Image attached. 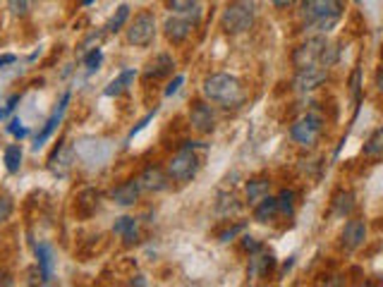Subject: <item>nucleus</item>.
Listing matches in <instances>:
<instances>
[{
	"mask_svg": "<svg viewBox=\"0 0 383 287\" xmlns=\"http://www.w3.org/2000/svg\"><path fill=\"white\" fill-rule=\"evenodd\" d=\"M300 17L316 32H331L343 17V0H302Z\"/></svg>",
	"mask_w": 383,
	"mask_h": 287,
	"instance_id": "obj_1",
	"label": "nucleus"
},
{
	"mask_svg": "<svg viewBox=\"0 0 383 287\" xmlns=\"http://www.w3.org/2000/svg\"><path fill=\"white\" fill-rule=\"evenodd\" d=\"M204 96L214 103H221L226 108H235L240 106L245 94H242V87L235 77L226 75V72H218V75H211L204 79Z\"/></svg>",
	"mask_w": 383,
	"mask_h": 287,
	"instance_id": "obj_2",
	"label": "nucleus"
},
{
	"mask_svg": "<svg viewBox=\"0 0 383 287\" xmlns=\"http://www.w3.org/2000/svg\"><path fill=\"white\" fill-rule=\"evenodd\" d=\"M254 24V5L249 0H235L230 3L221 17V27L226 34H245Z\"/></svg>",
	"mask_w": 383,
	"mask_h": 287,
	"instance_id": "obj_3",
	"label": "nucleus"
},
{
	"mask_svg": "<svg viewBox=\"0 0 383 287\" xmlns=\"http://www.w3.org/2000/svg\"><path fill=\"white\" fill-rule=\"evenodd\" d=\"M199 168H202V161H199V156L194 154V149H182L180 154L173 156V161L168 163V177H173L175 182H190L197 177Z\"/></svg>",
	"mask_w": 383,
	"mask_h": 287,
	"instance_id": "obj_4",
	"label": "nucleus"
},
{
	"mask_svg": "<svg viewBox=\"0 0 383 287\" xmlns=\"http://www.w3.org/2000/svg\"><path fill=\"white\" fill-rule=\"evenodd\" d=\"M154 39H156V17L154 12L142 10L135 17V22L130 24V29H127V41L137 48H147L154 44Z\"/></svg>",
	"mask_w": 383,
	"mask_h": 287,
	"instance_id": "obj_5",
	"label": "nucleus"
},
{
	"mask_svg": "<svg viewBox=\"0 0 383 287\" xmlns=\"http://www.w3.org/2000/svg\"><path fill=\"white\" fill-rule=\"evenodd\" d=\"M321 132H324V120H321V115H316V113L302 115V118L295 120L293 127H290V137H293L300 146H307V149L316 144V139L321 137Z\"/></svg>",
	"mask_w": 383,
	"mask_h": 287,
	"instance_id": "obj_6",
	"label": "nucleus"
},
{
	"mask_svg": "<svg viewBox=\"0 0 383 287\" xmlns=\"http://www.w3.org/2000/svg\"><path fill=\"white\" fill-rule=\"evenodd\" d=\"M328 41L324 36H314V39H309L307 44L297 46L295 53H293V65L297 70H302V67H309V65H321V56H324Z\"/></svg>",
	"mask_w": 383,
	"mask_h": 287,
	"instance_id": "obj_7",
	"label": "nucleus"
},
{
	"mask_svg": "<svg viewBox=\"0 0 383 287\" xmlns=\"http://www.w3.org/2000/svg\"><path fill=\"white\" fill-rule=\"evenodd\" d=\"M326 79H328V67L309 65V67L297 70V77H295L293 87H295V91H300V94H307V91H314L316 87H321Z\"/></svg>",
	"mask_w": 383,
	"mask_h": 287,
	"instance_id": "obj_8",
	"label": "nucleus"
},
{
	"mask_svg": "<svg viewBox=\"0 0 383 287\" xmlns=\"http://www.w3.org/2000/svg\"><path fill=\"white\" fill-rule=\"evenodd\" d=\"M72 166H75V149L68 142H60L48 158V170L56 177H68Z\"/></svg>",
	"mask_w": 383,
	"mask_h": 287,
	"instance_id": "obj_9",
	"label": "nucleus"
},
{
	"mask_svg": "<svg viewBox=\"0 0 383 287\" xmlns=\"http://www.w3.org/2000/svg\"><path fill=\"white\" fill-rule=\"evenodd\" d=\"M190 125L199 134H211L216 130V113L209 103L204 101H194L190 108Z\"/></svg>",
	"mask_w": 383,
	"mask_h": 287,
	"instance_id": "obj_10",
	"label": "nucleus"
},
{
	"mask_svg": "<svg viewBox=\"0 0 383 287\" xmlns=\"http://www.w3.org/2000/svg\"><path fill=\"white\" fill-rule=\"evenodd\" d=\"M364 240H367V223H364L362 218H352V221L345 223L343 232H340V247H343L345 252L360 249Z\"/></svg>",
	"mask_w": 383,
	"mask_h": 287,
	"instance_id": "obj_11",
	"label": "nucleus"
},
{
	"mask_svg": "<svg viewBox=\"0 0 383 287\" xmlns=\"http://www.w3.org/2000/svg\"><path fill=\"white\" fill-rule=\"evenodd\" d=\"M194 27H197V20H192V17L173 15V17H168L166 24H163V32H166L168 41H173V44H182V41L192 34Z\"/></svg>",
	"mask_w": 383,
	"mask_h": 287,
	"instance_id": "obj_12",
	"label": "nucleus"
},
{
	"mask_svg": "<svg viewBox=\"0 0 383 287\" xmlns=\"http://www.w3.org/2000/svg\"><path fill=\"white\" fill-rule=\"evenodd\" d=\"M68 103H70V91H65L63 94V99H60V103L56 106V111H53L51 118L46 120V125H44V130H41L39 134H36V142H34V149H41L44 146V142L48 137H51L53 132H56V127L63 122V115L65 111H68Z\"/></svg>",
	"mask_w": 383,
	"mask_h": 287,
	"instance_id": "obj_13",
	"label": "nucleus"
},
{
	"mask_svg": "<svg viewBox=\"0 0 383 287\" xmlns=\"http://www.w3.org/2000/svg\"><path fill=\"white\" fill-rule=\"evenodd\" d=\"M173 58L168 56V53H158L154 60H149L147 67H144V79H149V82H158V79L173 75Z\"/></svg>",
	"mask_w": 383,
	"mask_h": 287,
	"instance_id": "obj_14",
	"label": "nucleus"
},
{
	"mask_svg": "<svg viewBox=\"0 0 383 287\" xmlns=\"http://www.w3.org/2000/svg\"><path fill=\"white\" fill-rule=\"evenodd\" d=\"M137 182L144 192H163V189H168V175L158 166H149L137 177Z\"/></svg>",
	"mask_w": 383,
	"mask_h": 287,
	"instance_id": "obj_15",
	"label": "nucleus"
},
{
	"mask_svg": "<svg viewBox=\"0 0 383 287\" xmlns=\"http://www.w3.org/2000/svg\"><path fill=\"white\" fill-rule=\"evenodd\" d=\"M139 194H142V187H139L137 180H132V182H125V185L115 187L111 197L115 204H120V206H135Z\"/></svg>",
	"mask_w": 383,
	"mask_h": 287,
	"instance_id": "obj_16",
	"label": "nucleus"
},
{
	"mask_svg": "<svg viewBox=\"0 0 383 287\" xmlns=\"http://www.w3.org/2000/svg\"><path fill=\"white\" fill-rule=\"evenodd\" d=\"M99 199H101V194L96 192V189H84V192L77 197V213L82 218L94 216L96 209H99Z\"/></svg>",
	"mask_w": 383,
	"mask_h": 287,
	"instance_id": "obj_17",
	"label": "nucleus"
},
{
	"mask_svg": "<svg viewBox=\"0 0 383 287\" xmlns=\"http://www.w3.org/2000/svg\"><path fill=\"white\" fill-rule=\"evenodd\" d=\"M113 232L118 237H123V240L127 244H135L139 240V228H137V221L135 218H130V216H123V218H118L113 225Z\"/></svg>",
	"mask_w": 383,
	"mask_h": 287,
	"instance_id": "obj_18",
	"label": "nucleus"
},
{
	"mask_svg": "<svg viewBox=\"0 0 383 287\" xmlns=\"http://www.w3.org/2000/svg\"><path fill=\"white\" fill-rule=\"evenodd\" d=\"M278 213H281V209H278V199L266 194L264 199H259V206L254 209V221L269 223V221H273V218L278 216Z\"/></svg>",
	"mask_w": 383,
	"mask_h": 287,
	"instance_id": "obj_19",
	"label": "nucleus"
},
{
	"mask_svg": "<svg viewBox=\"0 0 383 287\" xmlns=\"http://www.w3.org/2000/svg\"><path fill=\"white\" fill-rule=\"evenodd\" d=\"M36 261H39V273L44 283L53 278V252L48 244H36Z\"/></svg>",
	"mask_w": 383,
	"mask_h": 287,
	"instance_id": "obj_20",
	"label": "nucleus"
},
{
	"mask_svg": "<svg viewBox=\"0 0 383 287\" xmlns=\"http://www.w3.org/2000/svg\"><path fill=\"white\" fill-rule=\"evenodd\" d=\"M135 77H137V72L132 70V67H130V70H123L118 77L113 79L111 84H108V89L103 91V94H106V96H120L127 87H130L132 82H135Z\"/></svg>",
	"mask_w": 383,
	"mask_h": 287,
	"instance_id": "obj_21",
	"label": "nucleus"
},
{
	"mask_svg": "<svg viewBox=\"0 0 383 287\" xmlns=\"http://www.w3.org/2000/svg\"><path fill=\"white\" fill-rule=\"evenodd\" d=\"M352 209H355V194L352 192H340L336 194V199H333V213L340 218L350 216Z\"/></svg>",
	"mask_w": 383,
	"mask_h": 287,
	"instance_id": "obj_22",
	"label": "nucleus"
},
{
	"mask_svg": "<svg viewBox=\"0 0 383 287\" xmlns=\"http://www.w3.org/2000/svg\"><path fill=\"white\" fill-rule=\"evenodd\" d=\"M3 161H5V168L8 173H20L22 168V146L20 144H10L3 154Z\"/></svg>",
	"mask_w": 383,
	"mask_h": 287,
	"instance_id": "obj_23",
	"label": "nucleus"
},
{
	"mask_svg": "<svg viewBox=\"0 0 383 287\" xmlns=\"http://www.w3.org/2000/svg\"><path fill=\"white\" fill-rule=\"evenodd\" d=\"M273 266V256H257L254 254L249 259V276L252 278H259V276H266Z\"/></svg>",
	"mask_w": 383,
	"mask_h": 287,
	"instance_id": "obj_24",
	"label": "nucleus"
},
{
	"mask_svg": "<svg viewBox=\"0 0 383 287\" xmlns=\"http://www.w3.org/2000/svg\"><path fill=\"white\" fill-rule=\"evenodd\" d=\"M130 20V5H120L118 10H115V15L111 17V22H108V32L111 34H118L120 29L125 27V22Z\"/></svg>",
	"mask_w": 383,
	"mask_h": 287,
	"instance_id": "obj_25",
	"label": "nucleus"
},
{
	"mask_svg": "<svg viewBox=\"0 0 383 287\" xmlns=\"http://www.w3.org/2000/svg\"><path fill=\"white\" fill-rule=\"evenodd\" d=\"M269 194V180H252L247 182V199L249 201H259Z\"/></svg>",
	"mask_w": 383,
	"mask_h": 287,
	"instance_id": "obj_26",
	"label": "nucleus"
},
{
	"mask_svg": "<svg viewBox=\"0 0 383 287\" xmlns=\"http://www.w3.org/2000/svg\"><path fill=\"white\" fill-rule=\"evenodd\" d=\"M364 154H367V156L383 154V127H379V130L369 137V142L364 144Z\"/></svg>",
	"mask_w": 383,
	"mask_h": 287,
	"instance_id": "obj_27",
	"label": "nucleus"
},
{
	"mask_svg": "<svg viewBox=\"0 0 383 287\" xmlns=\"http://www.w3.org/2000/svg\"><path fill=\"white\" fill-rule=\"evenodd\" d=\"M293 199L295 194L290 189H283L281 197H278V209H281L283 216H293Z\"/></svg>",
	"mask_w": 383,
	"mask_h": 287,
	"instance_id": "obj_28",
	"label": "nucleus"
},
{
	"mask_svg": "<svg viewBox=\"0 0 383 287\" xmlns=\"http://www.w3.org/2000/svg\"><path fill=\"white\" fill-rule=\"evenodd\" d=\"M8 8L15 17H27L32 10V0H8Z\"/></svg>",
	"mask_w": 383,
	"mask_h": 287,
	"instance_id": "obj_29",
	"label": "nucleus"
},
{
	"mask_svg": "<svg viewBox=\"0 0 383 287\" xmlns=\"http://www.w3.org/2000/svg\"><path fill=\"white\" fill-rule=\"evenodd\" d=\"M101 60H103L101 48H91L87 56H84V65H87L89 72H96V70H99V65H101Z\"/></svg>",
	"mask_w": 383,
	"mask_h": 287,
	"instance_id": "obj_30",
	"label": "nucleus"
},
{
	"mask_svg": "<svg viewBox=\"0 0 383 287\" xmlns=\"http://www.w3.org/2000/svg\"><path fill=\"white\" fill-rule=\"evenodd\" d=\"M199 0H170V8H173L178 15H187V12H192L197 8Z\"/></svg>",
	"mask_w": 383,
	"mask_h": 287,
	"instance_id": "obj_31",
	"label": "nucleus"
},
{
	"mask_svg": "<svg viewBox=\"0 0 383 287\" xmlns=\"http://www.w3.org/2000/svg\"><path fill=\"white\" fill-rule=\"evenodd\" d=\"M10 213H12V199L10 197H0V225L8 221Z\"/></svg>",
	"mask_w": 383,
	"mask_h": 287,
	"instance_id": "obj_32",
	"label": "nucleus"
},
{
	"mask_svg": "<svg viewBox=\"0 0 383 287\" xmlns=\"http://www.w3.org/2000/svg\"><path fill=\"white\" fill-rule=\"evenodd\" d=\"M242 230H245V223H240V225H235V228H228L226 232H221V237H218V240H221V242H230V240H235V237L240 235Z\"/></svg>",
	"mask_w": 383,
	"mask_h": 287,
	"instance_id": "obj_33",
	"label": "nucleus"
},
{
	"mask_svg": "<svg viewBox=\"0 0 383 287\" xmlns=\"http://www.w3.org/2000/svg\"><path fill=\"white\" fill-rule=\"evenodd\" d=\"M242 249L245 252H252V254H257L259 249H261V244L254 240V237H242Z\"/></svg>",
	"mask_w": 383,
	"mask_h": 287,
	"instance_id": "obj_34",
	"label": "nucleus"
},
{
	"mask_svg": "<svg viewBox=\"0 0 383 287\" xmlns=\"http://www.w3.org/2000/svg\"><path fill=\"white\" fill-rule=\"evenodd\" d=\"M8 130H10L12 134H15V137H17V139H22V137H27V127H22V122H20V120H12V122H10V127H8Z\"/></svg>",
	"mask_w": 383,
	"mask_h": 287,
	"instance_id": "obj_35",
	"label": "nucleus"
},
{
	"mask_svg": "<svg viewBox=\"0 0 383 287\" xmlns=\"http://www.w3.org/2000/svg\"><path fill=\"white\" fill-rule=\"evenodd\" d=\"M182 84H185V77H182V75H178V77L173 79V84H170V87L166 89V96H173V94H178Z\"/></svg>",
	"mask_w": 383,
	"mask_h": 287,
	"instance_id": "obj_36",
	"label": "nucleus"
},
{
	"mask_svg": "<svg viewBox=\"0 0 383 287\" xmlns=\"http://www.w3.org/2000/svg\"><path fill=\"white\" fill-rule=\"evenodd\" d=\"M154 113H156V111H154ZM154 113H149V115H147V118H144V120H142V122H139V125L135 127V130H132V132H130V139H132V137H135V134H139V132H142V130H144V127H147V125H149V120H151V118H154Z\"/></svg>",
	"mask_w": 383,
	"mask_h": 287,
	"instance_id": "obj_37",
	"label": "nucleus"
},
{
	"mask_svg": "<svg viewBox=\"0 0 383 287\" xmlns=\"http://www.w3.org/2000/svg\"><path fill=\"white\" fill-rule=\"evenodd\" d=\"M273 5H276V8H290V5L295 3V0H271Z\"/></svg>",
	"mask_w": 383,
	"mask_h": 287,
	"instance_id": "obj_38",
	"label": "nucleus"
},
{
	"mask_svg": "<svg viewBox=\"0 0 383 287\" xmlns=\"http://www.w3.org/2000/svg\"><path fill=\"white\" fill-rule=\"evenodd\" d=\"M15 56H0V67H3V65H12V63H15Z\"/></svg>",
	"mask_w": 383,
	"mask_h": 287,
	"instance_id": "obj_39",
	"label": "nucleus"
},
{
	"mask_svg": "<svg viewBox=\"0 0 383 287\" xmlns=\"http://www.w3.org/2000/svg\"><path fill=\"white\" fill-rule=\"evenodd\" d=\"M0 285H12V278L8 273H0Z\"/></svg>",
	"mask_w": 383,
	"mask_h": 287,
	"instance_id": "obj_40",
	"label": "nucleus"
},
{
	"mask_svg": "<svg viewBox=\"0 0 383 287\" xmlns=\"http://www.w3.org/2000/svg\"><path fill=\"white\" fill-rule=\"evenodd\" d=\"M376 87H379V89L383 91V70L376 72Z\"/></svg>",
	"mask_w": 383,
	"mask_h": 287,
	"instance_id": "obj_41",
	"label": "nucleus"
},
{
	"mask_svg": "<svg viewBox=\"0 0 383 287\" xmlns=\"http://www.w3.org/2000/svg\"><path fill=\"white\" fill-rule=\"evenodd\" d=\"M82 3H84V5H91V3H94V0H82Z\"/></svg>",
	"mask_w": 383,
	"mask_h": 287,
	"instance_id": "obj_42",
	"label": "nucleus"
}]
</instances>
